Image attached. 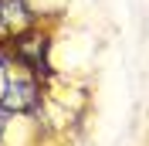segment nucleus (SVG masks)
<instances>
[{
  "instance_id": "f03ea898",
  "label": "nucleus",
  "mask_w": 149,
  "mask_h": 146,
  "mask_svg": "<svg viewBox=\"0 0 149 146\" xmlns=\"http://www.w3.org/2000/svg\"><path fill=\"white\" fill-rule=\"evenodd\" d=\"M41 105V88H37L34 78H7L3 92H0V109L10 112V116H20V112H34Z\"/></svg>"
},
{
  "instance_id": "f257e3e1",
  "label": "nucleus",
  "mask_w": 149,
  "mask_h": 146,
  "mask_svg": "<svg viewBox=\"0 0 149 146\" xmlns=\"http://www.w3.org/2000/svg\"><path fill=\"white\" fill-rule=\"evenodd\" d=\"M10 51H14V61L31 68L34 75L47 78L51 75V61H47V51H51V37L41 34V31L27 27V31H17L14 41H10Z\"/></svg>"
},
{
  "instance_id": "7ed1b4c3",
  "label": "nucleus",
  "mask_w": 149,
  "mask_h": 146,
  "mask_svg": "<svg viewBox=\"0 0 149 146\" xmlns=\"http://www.w3.org/2000/svg\"><path fill=\"white\" fill-rule=\"evenodd\" d=\"M34 10L24 4V0H0V27L3 31H27V27H34Z\"/></svg>"
},
{
  "instance_id": "20e7f679",
  "label": "nucleus",
  "mask_w": 149,
  "mask_h": 146,
  "mask_svg": "<svg viewBox=\"0 0 149 146\" xmlns=\"http://www.w3.org/2000/svg\"><path fill=\"white\" fill-rule=\"evenodd\" d=\"M7 116H10V112L0 109V143H3V133H7Z\"/></svg>"
}]
</instances>
